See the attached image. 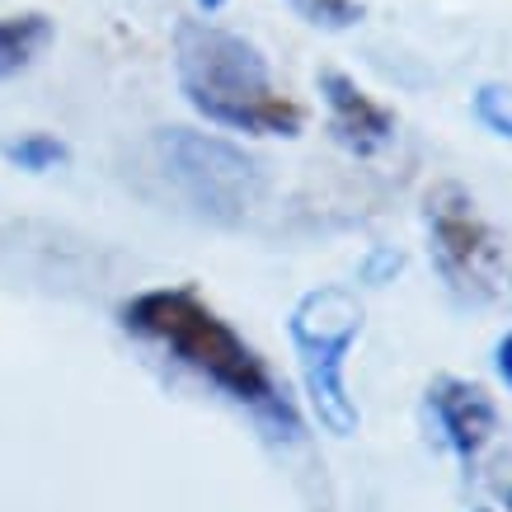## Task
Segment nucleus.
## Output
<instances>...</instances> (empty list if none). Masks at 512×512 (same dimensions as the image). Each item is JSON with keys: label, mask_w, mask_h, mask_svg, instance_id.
Listing matches in <instances>:
<instances>
[{"label": "nucleus", "mask_w": 512, "mask_h": 512, "mask_svg": "<svg viewBox=\"0 0 512 512\" xmlns=\"http://www.w3.org/2000/svg\"><path fill=\"white\" fill-rule=\"evenodd\" d=\"M47 43H52V24L43 15L0 19V80L24 71Z\"/></svg>", "instance_id": "obj_8"}, {"label": "nucleus", "mask_w": 512, "mask_h": 512, "mask_svg": "<svg viewBox=\"0 0 512 512\" xmlns=\"http://www.w3.org/2000/svg\"><path fill=\"white\" fill-rule=\"evenodd\" d=\"M5 156L15 160L19 170H52V165H62V160H66V146L57 137L33 132V137L10 141V146H5Z\"/></svg>", "instance_id": "obj_9"}, {"label": "nucleus", "mask_w": 512, "mask_h": 512, "mask_svg": "<svg viewBox=\"0 0 512 512\" xmlns=\"http://www.w3.org/2000/svg\"><path fill=\"white\" fill-rule=\"evenodd\" d=\"M498 376H503V381L512 386V334L498 343Z\"/></svg>", "instance_id": "obj_12"}, {"label": "nucleus", "mask_w": 512, "mask_h": 512, "mask_svg": "<svg viewBox=\"0 0 512 512\" xmlns=\"http://www.w3.org/2000/svg\"><path fill=\"white\" fill-rule=\"evenodd\" d=\"M174 57H179V85L188 104L212 123L235 132H268V137L301 132V109L273 94L264 57L245 38L188 19L174 33Z\"/></svg>", "instance_id": "obj_2"}, {"label": "nucleus", "mask_w": 512, "mask_h": 512, "mask_svg": "<svg viewBox=\"0 0 512 512\" xmlns=\"http://www.w3.org/2000/svg\"><path fill=\"white\" fill-rule=\"evenodd\" d=\"M320 90L329 99V113H334V132H339L343 146H353V151H376V146H386L390 132H395V118H390L381 104H372L367 94L357 90L348 76L339 71H325L320 76Z\"/></svg>", "instance_id": "obj_7"}, {"label": "nucleus", "mask_w": 512, "mask_h": 512, "mask_svg": "<svg viewBox=\"0 0 512 512\" xmlns=\"http://www.w3.org/2000/svg\"><path fill=\"white\" fill-rule=\"evenodd\" d=\"M428 221H433L437 259L451 278L461 287H475V292H494L503 278V264H508V249L484 226L475 202L451 184L437 188V193H428Z\"/></svg>", "instance_id": "obj_5"}, {"label": "nucleus", "mask_w": 512, "mask_h": 512, "mask_svg": "<svg viewBox=\"0 0 512 512\" xmlns=\"http://www.w3.org/2000/svg\"><path fill=\"white\" fill-rule=\"evenodd\" d=\"M428 400H433L437 423H442L451 451H456L461 461H475L480 447L494 437V423H498L494 400H489L480 386L461 381V376H437L433 390H428Z\"/></svg>", "instance_id": "obj_6"}, {"label": "nucleus", "mask_w": 512, "mask_h": 512, "mask_svg": "<svg viewBox=\"0 0 512 512\" xmlns=\"http://www.w3.org/2000/svg\"><path fill=\"white\" fill-rule=\"evenodd\" d=\"M202 5H207V10H217V5H221V0H202Z\"/></svg>", "instance_id": "obj_13"}, {"label": "nucleus", "mask_w": 512, "mask_h": 512, "mask_svg": "<svg viewBox=\"0 0 512 512\" xmlns=\"http://www.w3.org/2000/svg\"><path fill=\"white\" fill-rule=\"evenodd\" d=\"M160 165L170 184L184 193L202 217L212 221H245L264 198V170L240 146L221 137H202L188 127H170L156 137Z\"/></svg>", "instance_id": "obj_4"}, {"label": "nucleus", "mask_w": 512, "mask_h": 512, "mask_svg": "<svg viewBox=\"0 0 512 512\" xmlns=\"http://www.w3.org/2000/svg\"><path fill=\"white\" fill-rule=\"evenodd\" d=\"M123 325L141 339L160 343L165 353H174L184 367H193L198 376H207L212 386H221L231 400L273 414L292 428V409L278 395L268 367L254 357L240 334L221 320L198 292L188 287H156V292H141L123 306Z\"/></svg>", "instance_id": "obj_1"}, {"label": "nucleus", "mask_w": 512, "mask_h": 512, "mask_svg": "<svg viewBox=\"0 0 512 512\" xmlns=\"http://www.w3.org/2000/svg\"><path fill=\"white\" fill-rule=\"evenodd\" d=\"M296 348V367L306 381L315 419L325 423L334 437L357 433V404L343 386V357L353 348V339L362 334V301L348 287H315L296 301L292 320H287Z\"/></svg>", "instance_id": "obj_3"}, {"label": "nucleus", "mask_w": 512, "mask_h": 512, "mask_svg": "<svg viewBox=\"0 0 512 512\" xmlns=\"http://www.w3.org/2000/svg\"><path fill=\"white\" fill-rule=\"evenodd\" d=\"M475 109H480V118L494 132H503V137H512V94L498 90V85H484L480 99H475Z\"/></svg>", "instance_id": "obj_11"}, {"label": "nucleus", "mask_w": 512, "mask_h": 512, "mask_svg": "<svg viewBox=\"0 0 512 512\" xmlns=\"http://www.w3.org/2000/svg\"><path fill=\"white\" fill-rule=\"evenodd\" d=\"M301 15L311 19V24H325V29H348L362 19V5L357 0H292Z\"/></svg>", "instance_id": "obj_10"}]
</instances>
